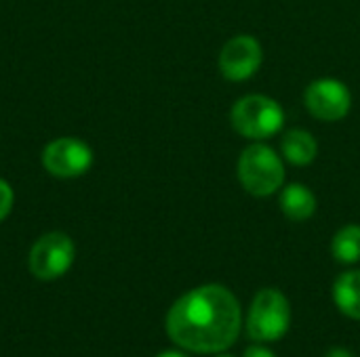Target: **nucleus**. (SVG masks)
<instances>
[{"mask_svg": "<svg viewBox=\"0 0 360 357\" xmlns=\"http://www.w3.org/2000/svg\"><path fill=\"white\" fill-rule=\"evenodd\" d=\"M76 259V246L63 231L40 236L27 255V269L40 282H53L65 276Z\"/></svg>", "mask_w": 360, "mask_h": 357, "instance_id": "nucleus-5", "label": "nucleus"}, {"mask_svg": "<svg viewBox=\"0 0 360 357\" xmlns=\"http://www.w3.org/2000/svg\"><path fill=\"white\" fill-rule=\"evenodd\" d=\"M154 357H190L186 356V353H181V351H162V353H158V356Z\"/></svg>", "mask_w": 360, "mask_h": 357, "instance_id": "nucleus-16", "label": "nucleus"}, {"mask_svg": "<svg viewBox=\"0 0 360 357\" xmlns=\"http://www.w3.org/2000/svg\"><path fill=\"white\" fill-rule=\"evenodd\" d=\"M325 357H354V353L350 351V349H346V347H331L327 353H325Z\"/></svg>", "mask_w": 360, "mask_h": 357, "instance_id": "nucleus-15", "label": "nucleus"}, {"mask_svg": "<svg viewBox=\"0 0 360 357\" xmlns=\"http://www.w3.org/2000/svg\"><path fill=\"white\" fill-rule=\"evenodd\" d=\"M264 61V48L249 34L232 36L219 53V72L230 82H243L257 74Z\"/></svg>", "mask_w": 360, "mask_h": 357, "instance_id": "nucleus-8", "label": "nucleus"}, {"mask_svg": "<svg viewBox=\"0 0 360 357\" xmlns=\"http://www.w3.org/2000/svg\"><path fill=\"white\" fill-rule=\"evenodd\" d=\"M281 151L289 164L308 166L319 156V143L312 137V133H308L304 128H293V130L285 133V137L281 141Z\"/></svg>", "mask_w": 360, "mask_h": 357, "instance_id": "nucleus-10", "label": "nucleus"}, {"mask_svg": "<svg viewBox=\"0 0 360 357\" xmlns=\"http://www.w3.org/2000/svg\"><path fill=\"white\" fill-rule=\"evenodd\" d=\"M13 204H15V194H13V187L0 179V223L11 215L13 210Z\"/></svg>", "mask_w": 360, "mask_h": 357, "instance_id": "nucleus-13", "label": "nucleus"}, {"mask_svg": "<svg viewBox=\"0 0 360 357\" xmlns=\"http://www.w3.org/2000/svg\"><path fill=\"white\" fill-rule=\"evenodd\" d=\"M331 255L342 265H354L360 261V225H344L331 240Z\"/></svg>", "mask_w": 360, "mask_h": 357, "instance_id": "nucleus-12", "label": "nucleus"}, {"mask_svg": "<svg viewBox=\"0 0 360 357\" xmlns=\"http://www.w3.org/2000/svg\"><path fill=\"white\" fill-rule=\"evenodd\" d=\"M42 166L57 179H76L93 166V149L76 137H59L42 149Z\"/></svg>", "mask_w": 360, "mask_h": 357, "instance_id": "nucleus-6", "label": "nucleus"}, {"mask_svg": "<svg viewBox=\"0 0 360 357\" xmlns=\"http://www.w3.org/2000/svg\"><path fill=\"white\" fill-rule=\"evenodd\" d=\"M306 109L323 122H340L352 107L350 88L335 78H319L308 84L304 93Z\"/></svg>", "mask_w": 360, "mask_h": 357, "instance_id": "nucleus-7", "label": "nucleus"}, {"mask_svg": "<svg viewBox=\"0 0 360 357\" xmlns=\"http://www.w3.org/2000/svg\"><path fill=\"white\" fill-rule=\"evenodd\" d=\"M335 307L350 320L360 322V269H348L333 282Z\"/></svg>", "mask_w": 360, "mask_h": 357, "instance_id": "nucleus-11", "label": "nucleus"}, {"mask_svg": "<svg viewBox=\"0 0 360 357\" xmlns=\"http://www.w3.org/2000/svg\"><path fill=\"white\" fill-rule=\"evenodd\" d=\"M165 330L171 343L184 351L200 356L224 353L240 337V303L221 284L196 286L171 305L165 318Z\"/></svg>", "mask_w": 360, "mask_h": 357, "instance_id": "nucleus-1", "label": "nucleus"}, {"mask_svg": "<svg viewBox=\"0 0 360 357\" xmlns=\"http://www.w3.org/2000/svg\"><path fill=\"white\" fill-rule=\"evenodd\" d=\"M278 204L283 215L293 223H304L316 213V196L304 183H289L287 187H283Z\"/></svg>", "mask_w": 360, "mask_h": 357, "instance_id": "nucleus-9", "label": "nucleus"}, {"mask_svg": "<svg viewBox=\"0 0 360 357\" xmlns=\"http://www.w3.org/2000/svg\"><path fill=\"white\" fill-rule=\"evenodd\" d=\"M243 357H276L274 351H270L268 347H264V343H257V345H251L245 349Z\"/></svg>", "mask_w": 360, "mask_h": 357, "instance_id": "nucleus-14", "label": "nucleus"}, {"mask_svg": "<svg viewBox=\"0 0 360 357\" xmlns=\"http://www.w3.org/2000/svg\"><path fill=\"white\" fill-rule=\"evenodd\" d=\"M236 175L243 189L255 198H268L283 189L285 185V164L283 158L262 141L245 147L238 156Z\"/></svg>", "mask_w": 360, "mask_h": 357, "instance_id": "nucleus-2", "label": "nucleus"}, {"mask_svg": "<svg viewBox=\"0 0 360 357\" xmlns=\"http://www.w3.org/2000/svg\"><path fill=\"white\" fill-rule=\"evenodd\" d=\"M293 322L291 303L278 288H262L247 311L245 330L255 343H276L281 341Z\"/></svg>", "mask_w": 360, "mask_h": 357, "instance_id": "nucleus-3", "label": "nucleus"}, {"mask_svg": "<svg viewBox=\"0 0 360 357\" xmlns=\"http://www.w3.org/2000/svg\"><path fill=\"white\" fill-rule=\"evenodd\" d=\"M215 357H234V356H228V353L224 351V353H217V356H215Z\"/></svg>", "mask_w": 360, "mask_h": 357, "instance_id": "nucleus-17", "label": "nucleus"}, {"mask_svg": "<svg viewBox=\"0 0 360 357\" xmlns=\"http://www.w3.org/2000/svg\"><path fill=\"white\" fill-rule=\"evenodd\" d=\"M230 122L240 137L251 141H266L283 130L285 112L272 97L245 95L232 105Z\"/></svg>", "mask_w": 360, "mask_h": 357, "instance_id": "nucleus-4", "label": "nucleus"}]
</instances>
